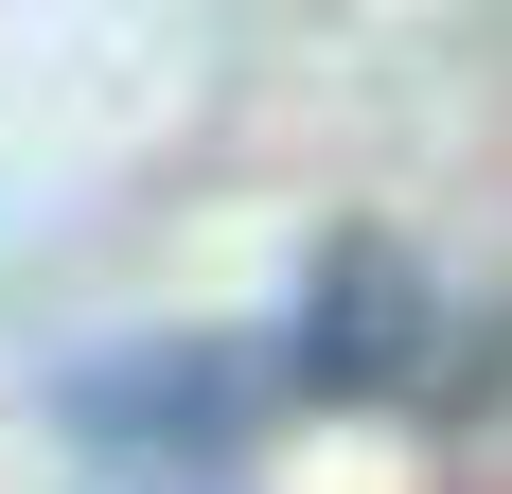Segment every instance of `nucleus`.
Segmentation results:
<instances>
[{
  "label": "nucleus",
  "instance_id": "obj_1",
  "mask_svg": "<svg viewBox=\"0 0 512 494\" xmlns=\"http://www.w3.org/2000/svg\"><path fill=\"white\" fill-rule=\"evenodd\" d=\"M301 371H318V389H371V371H407V265H389V247H336Z\"/></svg>",
  "mask_w": 512,
  "mask_h": 494
}]
</instances>
